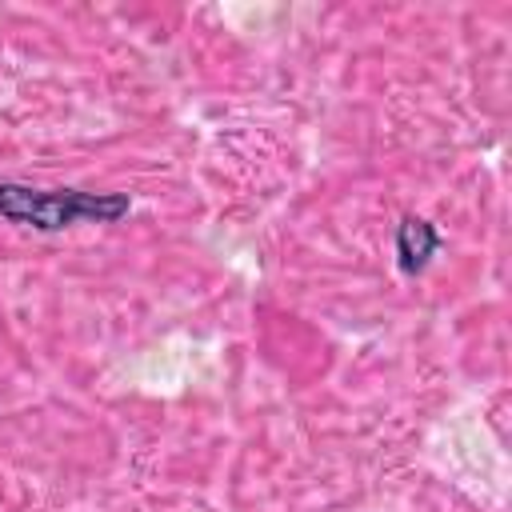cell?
<instances>
[{"mask_svg": "<svg viewBox=\"0 0 512 512\" xmlns=\"http://www.w3.org/2000/svg\"><path fill=\"white\" fill-rule=\"evenodd\" d=\"M440 244H444V236L428 220L404 216L400 228H396V260H400V272H408V276L424 272L428 260L440 252Z\"/></svg>", "mask_w": 512, "mask_h": 512, "instance_id": "cell-2", "label": "cell"}, {"mask_svg": "<svg viewBox=\"0 0 512 512\" xmlns=\"http://www.w3.org/2000/svg\"><path fill=\"white\" fill-rule=\"evenodd\" d=\"M132 212L128 192H84V188H32L0 180V220L36 232H64L72 224H116Z\"/></svg>", "mask_w": 512, "mask_h": 512, "instance_id": "cell-1", "label": "cell"}]
</instances>
